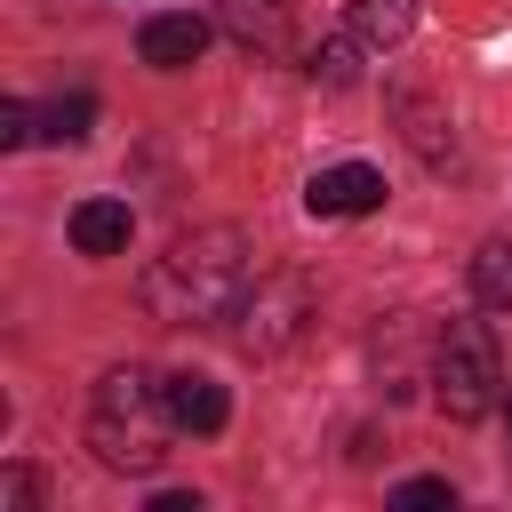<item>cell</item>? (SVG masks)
Masks as SVG:
<instances>
[{"instance_id": "obj_1", "label": "cell", "mask_w": 512, "mask_h": 512, "mask_svg": "<svg viewBox=\"0 0 512 512\" xmlns=\"http://www.w3.org/2000/svg\"><path fill=\"white\" fill-rule=\"evenodd\" d=\"M248 280H256L248 240H240L232 224H200V232L168 240V256L144 264L136 296H144V312H152L160 328H216V320L240 312Z\"/></svg>"}, {"instance_id": "obj_2", "label": "cell", "mask_w": 512, "mask_h": 512, "mask_svg": "<svg viewBox=\"0 0 512 512\" xmlns=\"http://www.w3.org/2000/svg\"><path fill=\"white\" fill-rule=\"evenodd\" d=\"M168 432H176V408H168V384L144 376V368H112L96 384V408H88V448L104 472H128V480H152L168 464Z\"/></svg>"}, {"instance_id": "obj_3", "label": "cell", "mask_w": 512, "mask_h": 512, "mask_svg": "<svg viewBox=\"0 0 512 512\" xmlns=\"http://www.w3.org/2000/svg\"><path fill=\"white\" fill-rule=\"evenodd\" d=\"M432 400H440L448 424H480V416L504 400V360H496L488 320H448V328H440V352H432Z\"/></svg>"}, {"instance_id": "obj_4", "label": "cell", "mask_w": 512, "mask_h": 512, "mask_svg": "<svg viewBox=\"0 0 512 512\" xmlns=\"http://www.w3.org/2000/svg\"><path fill=\"white\" fill-rule=\"evenodd\" d=\"M304 320H312V280L304 272H256L240 312H232V336H240V352L264 360V352H288L304 336Z\"/></svg>"}, {"instance_id": "obj_5", "label": "cell", "mask_w": 512, "mask_h": 512, "mask_svg": "<svg viewBox=\"0 0 512 512\" xmlns=\"http://www.w3.org/2000/svg\"><path fill=\"white\" fill-rule=\"evenodd\" d=\"M432 352H440V328H424V320H384L376 344H368L384 400H408L416 384H432Z\"/></svg>"}, {"instance_id": "obj_6", "label": "cell", "mask_w": 512, "mask_h": 512, "mask_svg": "<svg viewBox=\"0 0 512 512\" xmlns=\"http://www.w3.org/2000/svg\"><path fill=\"white\" fill-rule=\"evenodd\" d=\"M304 208L312 216H368V208H384V176L368 160H336L304 184Z\"/></svg>"}, {"instance_id": "obj_7", "label": "cell", "mask_w": 512, "mask_h": 512, "mask_svg": "<svg viewBox=\"0 0 512 512\" xmlns=\"http://www.w3.org/2000/svg\"><path fill=\"white\" fill-rule=\"evenodd\" d=\"M200 48H208V16H192V8L136 24V56H144L152 72H184V64H200Z\"/></svg>"}, {"instance_id": "obj_8", "label": "cell", "mask_w": 512, "mask_h": 512, "mask_svg": "<svg viewBox=\"0 0 512 512\" xmlns=\"http://www.w3.org/2000/svg\"><path fill=\"white\" fill-rule=\"evenodd\" d=\"M216 24H224L240 48L280 56V48H288V32H296V8H288V0H216Z\"/></svg>"}, {"instance_id": "obj_9", "label": "cell", "mask_w": 512, "mask_h": 512, "mask_svg": "<svg viewBox=\"0 0 512 512\" xmlns=\"http://www.w3.org/2000/svg\"><path fill=\"white\" fill-rule=\"evenodd\" d=\"M168 408H176V432H200V440H216V432H224V416H232L224 384H216V376H200V368H176V376H168Z\"/></svg>"}, {"instance_id": "obj_10", "label": "cell", "mask_w": 512, "mask_h": 512, "mask_svg": "<svg viewBox=\"0 0 512 512\" xmlns=\"http://www.w3.org/2000/svg\"><path fill=\"white\" fill-rule=\"evenodd\" d=\"M64 232H72V248H80V256H120V248H128V232H136V216H128V200H80Z\"/></svg>"}, {"instance_id": "obj_11", "label": "cell", "mask_w": 512, "mask_h": 512, "mask_svg": "<svg viewBox=\"0 0 512 512\" xmlns=\"http://www.w3.org/2000/svg\"><path fill=\"white\" fill-rule=\"evenodd\" d=\"M344 32H352L360 48H400V40L416 32V0H352Z\"/></svg>"}, {"instance_id": "obj_12", "label": "cell", "mask_w": 512, "mask_h": 512, "mask_svg": "<svg viewBox=\"0 0 512 512\" xmlns=\"http://www.w3.org/2000/svg\"><path fill=\"white\" fill-rule=\"evenodd\" d=\"M472 296H480V312H512V240H488L472 256Z\"/></svg>"}, {"instance_id": "obj_13", "label": "cell", "mask_w": 512, "mask_h": 512, "mask_svg": "<svg viewBox=\"0 0 512 512\" xmlns=\"http://www.w3.org/2000/svg\"><path fill=\"white\" fill-rule=\"evenodd\" d=\"M360 56H368V48H360L352 32H336V40H320V48L304 56V72H312L320 88H352V80H360Z\"/></svg>"}, {"instance_id": "obj_14", "label": "cell", "mask_w": 512, "mask_h": 512, "mask_svg": "<svg viewBox=\"0 0 512 512\" xmlns=\"http://www.w3.org/2000/svg\"><path fill=\"white\" fill-rule=\"evenodd\" d=\"M88 120H96V96H88V88H72V96H56V104L40 112V136H48V144H80V136H88Z\"/></svg>"}, {"instance_id": "obj_15", "label": "cell", "mask_w": 512, "mask_h": 512, "mask_svg": "<svg viewBox=\"0 0 512 512\" xmlns=\"http://www.w3.org/2000/svg\"><path fill=\"white\" fill-rule=\"evenodd\" d=\"M392 112H400V120H408V144H416V152H424V160H432V168H440V160H448V136H440V112H432V104H424V96H408V88H400V96H392Z\"/></svg>"}, {"instance_id": "obj_16", "label": "cell", "mask_w": 512, "mask_h": 512, "mask_svg": "<svg viewBox=\"0 0 512 512\" xmlns=\"http://www.w3.org/2000/svg\"><path fill=\"white\" fill-rule=\"evenodd\" d=\"M392 504L400 512H440V504H456V488L448 480H408V488H392Z\"/></svg>"}, {"instance_id": "obj_17", "label": "cell", "mask_w": 512, "mask_h": 512, "mask_svg": "<svg viewBox=\"0 0 512 512\" xmlns=\"http://www.w3.org/2000/svg\"><path fill=\"white\" fill-rule=\"evenodd\" d=\"M0 504H8V512H32V504H40V480H32L24 464H8V472H0Z\"/></svg>"}, {"instance_id": "obj_18", "label": "cell", "mask_w": 512, "mask_h": 512, "mask_svg": "<svg viewBox=\"0 0 512 512\" xmlns=\"http://www.w3.org/2000/svg\"><path fill=\"white\" fill-rule=\"evenodd\" d=\"M152 512H200V496H184V488H160V496H152Z\"/></svg>"}]
</instances>
